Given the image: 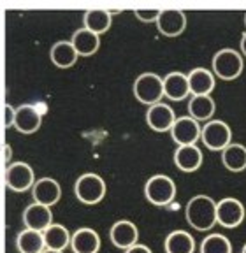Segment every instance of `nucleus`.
<instances>
[{"label": "nucleus", "mask_w": 246, "mask_h": 253, "mask_svg": "<svg viewBox=\"0 0 246 253\" xmlns=\"http://www.w3.org/2000/svg\"><path fill=\"white\" fill-rule=\"evenodd\" d=\"M216 206L218 202L214 201L209 195H195L188 201L187 208H185V216H187L188 225L195 230L206 232L211 230L216 223H218V216H216Z\"/></svg>", "instance_id": "nucleus-1"}, {"label": "nucleus", "mask_w": 246, "mask_h": 253, "mask_svg": "<svg viewBox=\"0 0 246 253\" xmlns=\"http://www.w3.org/2000/svg\"><path fill=\"white\" fill-rule=\"evenodd\" d=\"M134 95L141 104L155 106L165 97L164 91V78H160L155 72H144L134 81Z\"/></svg>", "instance_id": "nucleus-2"}, {"label": "nucleus", "mask_w": 246, "mask_h": 253, "mask_svg": "<svg viewBox=\"0 0 246 253\" xmlns=\"http://www.w3.org/2000/svg\"><path fill=\"white\" fill-rule=\"evenodd\" d=\"M74 194L78 201L83 204H99L106 195V181L95 172H86L76 179Z\"/></svg>", "instance_id": "nucleus-3"}, {"label": "nucleus", "mask_w": 246, "mask_h": 253, "mask_svg": "<svg viewBox=\"0 0 246 253\" xmlns=\"http://www.w3.org/2000/svg\"><path fill=\"white\" fill-rule=\"evenodd\" d=\"M144 195L148 202L155 206H167L171 204L176 197V185L172 178L165 174H155L144 185Z\"/></svg>", "instance_id": "nucleus-4"}, {"label": "nucleus", "mask_w": 246, "mask_h": 253, "mask_svg": "<svg viewBox=\"0 0 246 253\" xmlns=\"http://www.w3.org/2000/svg\"><path fill=\"white\" fill-rule=\"evenodd\" d=\"M213 72L218 76L220 79L225 81H232L243 72V56L236 49H220L216 55L213 56Z\"/></svg>", "instance_id": "nucleus-5"}, {"label": "nucleus", "mask_w": 246, "mask_h": 253, "mask_svg": "<svg viewBox=\"0 0 246 253\" xmlns=\"http://www.w3.org/2000/svg\"><path fill=\"white\" fill-rule=\"evenodd\" d=\"M4 181L12 192H27L36 185L34 169L27 162H12L11 166L5 167Z\"/></svg>", "instance_id": "nucleus-6"}, {"label": "nucleus", "mask_w": 246, "mask_h": 253, "mask_svg": "<svg viewBox=\"0 0 246 253\" xmlns=\"http://www.w3.org/2000/svg\"><path fill=\"white\" fill-rule=\"evenodd\" d=\"M203 142L213 151H223L230 144L232 130L222 120H211L203 126Z\"/></svg>", "instance_id": "nucleus-7"}, {"label": "nucleus", "mask_w": 246, "mask_h": 253, "mask_svg": "<svg viewBox=\"0 0 246 253\" xmlns=\"http://www.w3.org/2000/svg\"><path fill=\"white\" fill-rule=\"evenodd\" d=\"M171 137L178 146L197 144L199 139L203 137V126L199 125L197 120H194L192 116H181L172 125Z\"/></svg>", "instance_id": "nucleus-8"}, {"label": "nucleus", "mask_w": 246, "mask_h": 253, "mask_svg": "<svg viewBox=\"0 0 246 253\" xmlns=\"http://www.w3.org/2000/svg\"><path fill=\"white\" fill-rule=\"evenodd\" d=\"M245 206L241 201L234 197H225L216 206V216L218 223L225 229H236L245 220Z\"/></svg>", "instance_id": "nucleus-9"}, {"label": "nucleus", "mask_w": 246, "mask_h": 253, "mask_svg": "<svg viewBox=\"0 0 246 253\" xmlns=\"http://www.w3.org/2000/svg\"><path fill=\"white\" fill-rule=\"evenodd\" d=\"M109 237H111V243L116 248L128 250L139 241V230H137L134 221L118 220L113 223L111 230H109Z\"/></svg>", "instance_id": "nucleus-10"}, {"label": "nucleus", "mask_w": 246, "mask_h": 253, "mask_svg": "<svg viewBox=\"0 0 246 253\" xmlns=\"http://www.w3.org/2000/svg\"><path fill=\"white\" fill-rule=\"evenodd\" d=\"M176 115L169 104L159 102L155 106H151L146 113V122L150 125L151 130L155 132H171L172 125L176 123Z\"/></svg>", "instance_id": "nucleus-11"}, {"label": "nucleus", "mask_w": 246, "mask_h": 253, "mask_svg": "<svg viewBox=\"0 0 246 253\" xmlns=\"http://www.w3.org/2000/svg\"><path fill=\"white\" fill-rule=\"evenodd\" d=\"M23 223H25V229L44 232L49 225H53L51 208L39 204V202H32V204L27 206L23 211Z\"/></svg>", "instance_id": "nucleus-12"}, {"label": "nucleus", "mask_w": 246, "mask_h": 253, "mask_svg": "<svg viewBox=\"0 0 246 253\" xmlns=\"http://www.w3.org/2000/svg\"><path fill=\"white\" fill-rule=\"evenodd\" d=\"M157 28L162 36L176 37L187 28V16L179 9H164L157 20Z\"/></svg>", "instance_id": "nucleus-13"}, {"label": "nucleus", "mask_w": 246, "mask_h": 253, "mask_svg": "<svg viewBox=\"0 0 246 253\" xmlns=\"http://www.w3.org/2000/svg\"><path fill=\"white\" fill-rule=\"evenodd\" d=\"M32 197L34 202H39L51 208L53 204L60 201L62 197V188H60V183L53 178H41L36 181L32 188Z\"/></svg>", "instance_id": "nucleus-14"}, {"label": "nucleus", "mask_w": 246, "mask_h": 253, "mask_svg": "<svg viewBox=\"0 0 246 253\" xmlns=\"http://www.w3.org/2000/svg\"><path fill=\"white\" fill-rule=\"evenodd\" d=\"M164 91H165V97L169 100H179L187 99L190 91V84H188V74H183V72H169V74L164 78Z\"/></svg>", "instance_id": "nucleus-15"}, {"label": "nucleus", "mask_w": 246, "mask_h": 253, "mask_svg": "<svg viewBox=\"0 0 246 253\" xmlns=\"http://www.w3.org/2000/svg\"><path fill=\"white\" fill-rule=\"evenodd\" d=\"M42 123V115L32 106V104H23L16 107V118H14V128L21 134H34L39 130Z\"/></svg>", "instance_id": "nucleus-16"}, {"label": "nucleus", "mask_w": 246, "mask_h": 253, "mask_svg": "<svg viewBox=\"0 0 246 253\" xmlns=\"http://www.w3.org/2000/svg\"><path fill=\"white\" fill-rule=\"evenodd\" d=\"M71 250L74 253H99L100 236L90 227H81L72 234Z\"/></svg>", "instance_id": "nucleus-17"}, {"label": "nucleus", "mask_w": 246, "mask_h": 253, "mask_svg": "<svg viewBox=\"0 0 246 253\" xmlns=\"http://www.w3.org/2000/svg\"><path fill=\"white\" fill-rule=\"evenodd\" d=\"M174 164L183 172H194L203 166V151L199 150L197 144L178 146L174 151Z\"/></svg>", "instance_id": "nucleus-18"}, {"label": "nucleus", "mask_w": 246, "mask_h": 253, "mask_svg": "<svg viewBox=\"0 0 246 253\" xmlns=\"http://www.w3.org/2000/svg\"><path fill=\"white\" fill-rule=\"evenodd\" d=\"M16 248L20 253H44L48 250L44 241V234L32 229H23L18 234Z\"/></svg>", "instance_id": "nucleus-19"}, {"label": "nucleus", "mask_w": 246, "mask_h": 253, "mask_svg": "<svg viewBox=\"0 0 246 253\" xmlns=\"http://www.w3.org/2000/svg\"><path fill=\"white\" fill-rule=\"evenodd\" d=\"M71 42H72V46L76 47V51H78L80 56H90V55H93V53L99 51L100 36L90 32L88 28H81V30L74 32Z\"/></svg>", "instance_id": "nucleus-20"}, {"label": "nucleus", "mask_w": 246, "mask_h": 253, "mask_svg": "<svg viewBox=\"0 0 246 253\" xmlns=\"http://www.w3.org/2000/svg\"><path fill=\"white\" fill-rule=\"evenodd\" d=\"M78 51L76 47L72 46L71 41H58L51 46V51H49V58L55 63L56 67L60 69H69L72 67L78 60Z\"/></svg>", "instance_id": "nucleus-21"}, {"label": "nucleus", "mask_w": 246, "mask_h": 253, "mask_svg": "<svg viewBox=\"0 0 246 253\" xmlns=\"http://www.w3.org/2000/svg\"><path fill=\"white\" fill-rule=\"evenodd\" d=\"M111 21H113V12L107 11V9H88L83 14L84 28H88V30L97 34V36L109 30Z\"/></svg>", "instance_id": "nucleus-22"}, {"label": "nucleus", "mask_w": 246, "mask_h": 253, "mask_svg": "<svg viewBox=\"0 0 246 253\" xmlns=\"http://www.w3.org/2000/svg\"><path fill=\"white\" fill-rule=\"evenodd\" d=\"M188 84L192 95H209L214 88V76L204 67L192 69L188 72Z\"/></svg>", "instance_id": "nucleus-23"}, {"label": "nucleus", "mask_w": 246, "mask_h": 253, "mask_svg": "<svg viewBox=\"0 0 246 253\" xmlns=\"http://www.w3.org/2000/svg\"><path fill=\"white\" fill-rule=\"evenodd\" d=\"M165 253H195V239L187 230H172L164 243Z\"/></svg>", "instance_id": "nucleus-24"}, {"label": "nucleus", "mask_w": 246, "mask_h": 253, "mask_svg": "<svg viewBox=\"0 0 246 253\" xmlns=\"http://www.w3.org/2000/svg\"><path fill=\"white\" fill-rule=\"evenodd\" d=\"M222 162L230 172H243L246 169V146L239 142H230L222 151Z\"/></svg>", "instance_id": "nucleus-25"}, {"label": "nucleus", "mask_w": 246, "mask_h": 253, "mask_svg": "<svg viewBox=\"0 0 246 253\" xmlns=\"http://www.w3.org/2000/svg\"><path fill=\"white\" fill-rule=\"evenodd\" d=\"M44 241H46V248L48 250H56V252H64L67 246H71V232L67 230V227L62 223H53L48 229L44 230Z\"/></svg>", "instance_id": "nucleus-26"}, {"label": "nucleus", "mask_w": 246, "mask_h": 253, "mask_svg": "<svg viewBox=\"0 0 246 253\" xmlns=\"http://www.w3.org/2000/svg\"><path fill=\"white\" fill-rule=\"evenodd\" d=\"M214 100L211 99V95H192L190 102H188V115L197 122L203 120H209L214 115Z\"/></svg>", "instance_id": "nucleus-27"}, {"label": "nucleus", "mask_w": 246, "mask_h": 253, "mask_svg": "<svg viewBox=\"0 0 246 253\" xmlns=\"http://www.w3.org/2000/svg\"><path fill=\"white\" fill-rule=\"evenodd\" d=\"M201 253H232V245L222 234H209L201 243Z\"/></svg>", "instance_id": "nucleus-28"}, {"label": "nucleus", "mask_w": 246, "mask_h": 253, "mask_svg": "<svg viewBox=\"0 0 246 253\" xmlns=\"http://www.w3.org/2000/svg\"><path fill=\"white\" fill-rule=\"evenodd\" d=\"M134 14L137 16L141 21H146V23H150V21L159 20L160 11H159V9H135Z\"/></svg>", "instance_id": "nucleus-29"}, {"label": "nucleus", "mask_w": 246, "mask_h": 253, "mask_svg": "<svg viewBox=\"0 0 246 253\" xmlns=\"http://www.w3.org/2000/svg\"><path fill=\"white\" fill-rule=\"evenodd\" d=\"M4 111H5V116H4V125L5 128L9 126H14V118H16V109L11 106V104H5L4 106Z\"/></svg>", "instance_id": "nucleus-30"}, {"label": "nucleus", "mask_w": 246, "mask_h": 253, "mask_svg": "<svg viewBox=\"0 0 246 253\" xmlns=\"http://www.w3.org/2000/svg\"><path fill=\"white\" fill-rule=\"evenodd\" d=\"M125 253H153V252H151L146 245H141V243H137V245L132 246V248L125 250Z\"/></svg>", "instance_id": "nucleus-31"}, {"label": "nucleus", "mask_w": 246, "mask_h": 253, "mask_svg": "<svg viewBox=\"0 0 246 253\" xmlns=\"http://www.w3.org/2000/svg\"><path fill=\"white\" fill-rule=\"evenodd\" d=\"M11 158H12V150L9 144H4V162H5V167L11 166Z\"/></svg>", "instance_id": "nucleus-32"}, {"label": "nucleus", "mask_w": 246, "mask_h": 253, "mask_svg": "<svg viewBox=\"0 0 246 253\" xmlns=\"http://www.w3.org/2000/svg\"><path fill=\"white\" fill-rule=\"evenodd\" d=\"M241 53L246 56V32L243 34V37H241Z\"/></svg>", "instance_id": "nucleus-33"}, {"label": "nucleus", "mask_w": 246, "mask_h": 253, "mask_svg": "<svg viewBox=\"0 0 246 253\" xmlns=\"http://www.w3.org/2000/svg\"><path fill=\"white\" fill-rule=\"evenodd\" d=\"M44 253H64V252H56V250H46Z\"/></svg>", "instance_id": "nucleus-34"}, {"label": "nucleus", "mask_w": 246, "mask_h": 253, "mask_svg": "<svg viewBox=\"0 0 246 253\" xmlns=\"http://www.w3.org/2000/svg\"><path fill=\"white\" fill-rule=\"evenodd\" d=\"M241 253H246V245L243 246V252H241Z\"/></svg>", "instance_id": "nucleus-35"}, {"label": "nucleus", "mask_w": 246, "mask_h": 253, "mask_svg": "<svg viewBox=\"0 0 246 253\" xmlns=\"http://www.w3.org/2000/svg\"><path fill=\"white\" fill-rule=\"evenodd\" d=\"M245 25H246V16H245Z\"/></svg>", "instance_id": "nucleus-36"}]
</instances>
